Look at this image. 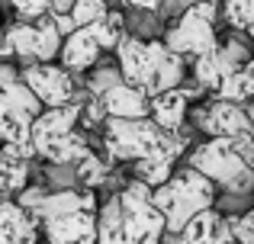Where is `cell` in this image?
I'll return each mask as SVG.
<instances>
[{
    "label": "cell",
    "instance_id": "obj_1",
    "mask_svg": "<svg viewBox=\"0 0 254 244\" xmlns=\"http://www.w3.org/2000/svg\"><path fill=\"white\" fill-rule=\"evenodd\" d=\"M216 199H219V187L199 170H193L190 164L184 170H177L168 183L155 187V206L164 212L168 232L174 235L184 232V225L193 215H199L203 209H212Z\"/></svg>",
    "mask_w": 254,
    "mask_h": 244
},
{
    "label": "cell",
    "instance_id": "obj_2",
    "mask_svg": "<svg viewBox=\"0 0 254 244\" xmlns=\"http://www.w3.org/2000/svg\"><path fill=\"white\" fill-rule=\"evenodd\" d=\"M84 100H74L68 106L45 109L36 122H32V145H36L39 157L49 164H74L90 151L84 132H74L77 119H81Z\"/></svg>",
    "mask_w": 254,
    "mask_h": 244
},
{
    "label": "cell",
    "instance_id": "obj_3",
    "mask_svg": "<svg viewBox=\"0 0 254 244\" xmlns=\"http://www.w3.org/2000/svg\"><path fill=\"white\" fill-rule=\"evenodd\" d=\"M187 164L199 170L203 177H209L222 193H238V196L254 193V167L238 154L232 138H209V142L196 145Z\"/></svg>",
    "mask_w": 254,
    "mask_h": 244
},
{
    "label": "cell",
    "instance_id": "obj_4",
    "mask_svg": "<svg viewBox=\"0 0 254 244\" xmlns=\"http://www.w3.org/2000/svg\"><path fill=\"white\" fill-rule=\"evenodd\" d=\"M164 135L168 132L155 119H106L103 122V148L110 161H142V157H151V154H168Z\"/></svg>",
    "mask_w": 254,
    "mask_h": 244
},
{
    "label": "cell",
    "instance_id": "obj_5",
    "mask_svg": "<svg viewBox=\"0 0 254 244\" xmlns=\"http://www.w3.org/2000/svg\"><path fill=\"white\" fill-rule=\"evenodd\" d=\"M119 202H123V222H126V241L129 244H161L168 222L164 212L155 206V187L135 180H126L119 190Z\"/></svg>",
    "mask_w": 254,
    "mask_h": 244
},
{
    "label": "cell",
    "instance_id": "obj_6",
    "mask_svg": "<svg viewBox=\"0 0 254 244\" xmlns=\"http://www.w3.org/2000/svg\"><path fill=\"white\" fill-rule=\"evenodd\" d=\"M19 77H23V84L42 100L45 109L68 106V103L81 100L71 71L62 68V64H52V61L49 64H26V68L19 71Z\"/></svg>",
    "mask_w": 254,
    "mask_h": 244
},
{
    "label": "cell",
    "instance_id": "obj_7",
    "mask_svg": "<svg viewBox=\"0 0 254 244\" xmlns=\"http://www.w3.org/2000/svg\"><path fill=\"white\" fill-rule=\"evenodd\" d=\"M164 45H168L171 51H177L180 58H193V61H196L199 55H206V51L219 49L216 23L203 19L199 13H193L190 6H187V10L180 13L177 23H174L171 29L164 32Z\"/></svg>",
    "mask_w": 254,
    "mask_h": 244
},
{
    "label": "cell",
    "instance_id": "obj_8",
    "mask_svg": "<svg viewBox=\"0 0 254 244\" xmlns=\"http://www.w3.org/2000/svg\"><path fill=\"white\" fill-rule=\"evenodd\" d=\"M193 122L209 138H235V135L254 132L245 103H229V100H216V103H209V106L193 109Z\"/></svg>",
    "mask_w": 254,
    "mask_h": 244
},
{
    "label": "cell",
    "instance_id": "obj_9",
    "mask_svg": "<svg viewBox=\"0 0 254 244\" xmlns=\"http://www.w3.org/2000/svg\"><path fill=\"white\" fill-rule=\"evenodd\" d=\"M180 84H184V58L177 51H171L161 39H151L148 42V74H145L142 94L151 100V97L174 90Z\"/></svg>",
    "mask_w": 254,
    "mask_h": 244
},
{
    "label": "cell",
    "instance_id": "obj_10",
    "mask_svg": "<svg viewBox=\"0 0 254 244\" xmlns=\"http://www.w3.org/2000/svg\"><path fill=\"white\" fill-rule=\"evenodd\" d=\"M32 157H39L36 145H0V190L6 193H23L29 183Z\"/></svg>",
    "mask_w": 254,
    "mask_h": 244
},
{
    "label": "cell",
    "instance_id": "obj_11",
    "mask_svg": "<svg viewBox=\"0 0 254 244\" xmlns=\"http://www.w3.org/2000/svg\"><path fill=\"white\" fill-rule=\"evenodd\" d=\"M180 238H184V244H238L229 215H222L216 206L203 209L199 215H193L184 225Z\"/></svg>",
    "mask_w": 254,
    "mask_h": 244
},
{
    "label": "cell",
    "instance_id": "obj_12",
    "mask_svg": "<svg viewBox=\"0 0 254 244\" xmlns=\"http://www.w3.org/2000/svg\"><path fill=\"white\" fill-rule=\"evenodd\" d=\"M49 244H97V212H71L45 222Z\"/></svg>",
    "mask_w": 254,
    "mask_h": 244
},
{
    "label": "cell",
    "instance_id": "obj_13",
    "mask_svg": "<svg viewBox=\"0 0 254 244\" xmlns=\"http://www.w3.org/2000/svg\"><path fill=\"white\" fill-rule=\"evenodd\" d=\"M103 109L110 119H148L151 116V100L132 84H116L113 90H106L103 97Z\"/></svg>",
    "mask_w": 254,
    "mask_h": 244
},
{
    "label": "cell",
    "instance_id": "obj_14",
    "mask_svg": "<svg viewBox=\"0 0 254 244\" xmlns=\"http://www.w3.org/2000/svg\"><path fill=\"white\" fill-rule=\"evenodd\" d=\"M39 222L19 202L0 199V244H36Z\"/></svg>",
    "mask_w": 254,
    "mask_h": 244
},
{
    "label": "cell",
    "instance_id": "obj_15",
    "mask_svg": "<svg viewBox=\"0 0 254 244\" xmlns=\"http://www.w3.org/2000/svg\"><path fill=\"white\" fill-rule=\"evenodd\" d=\"M100 42L93 39V32L87 29V26H81L77 32H71L68 39H64V45H62V68H68V71H90L93 64H97V58H100Z\"/></svg>",
    "mask_w": 254,
    "mask_h": 244
},
{
    "label": "cell",
    "instance_id": "obj_16",
    "mask_svg": "<svg viewBox=\"0 0 254 244\" xmlns=\"http://www.w3.org/2000/svg\"><path fill=\"white\" fill-rule=\"evenodd\" d=\"M187 116H190V100L180 87L174 90H164V94L151 97V119L161 125L164 132H177L184 129Z\"/></svg>",
    "mask_w": 254,
    "mask_h": 244
},
{
    "label": "cell",
    "instance_id": "obj_17",
    "mask_svg": "<svg viewBox=\"0 0 254 244\" xmlns=\"http://www.w3.org/2000/svg\"><path fill=\"white\" fill-rule=\"evenodd\" d=\"M97 244H129L126 241V222H123V202L119 193H113L97 209Z\"/></svg>",
    "mask_w": 254,
    "mask_h": 244
},
{
    "label": "cell",
    "instance_id": "obj_18",
    "mask_svg": "<svg viewBox=\"0 0 254 244\" xmlns=\"http://www.w3.org/2000/svg\"><path fill=\"white\" fill-rule=\"evenodd\" d=\"M6 42H10V51L13 58H19L26 64H39L36 61V49H39V29L36 23H16L6 29Z\"/></svg>",
    "mask_w": 254,
    "mask_h": 244
},
{
    "label": "cell",
    "instance_id": "obj_19",
    "mask_svg": "<svg viewBox=\"0 0 254 244\" xmlns=\"http://www.w3.org/2000/svg\"><path fill=\"white\" fill-rule=\"evenodd\" d=\"M219 100H229V103H248L254 100V58L245 68H238L235 74H229L222 81V87L216 90Z\"/></svg>",
    "mask_w": 254,
    "mask_h": 244
},
{
    "label": "cell",
    "instance_id": "obj_20",
    "mask_svg": "<svg viewBox=\"0 0 254 244\" xmlns=\"http://www.w3.org/2000/svg\"><path fill=\"white\" fill-rule=\"evenodd\" d=\"M110 167H113V161H103L100 154L87 151L81 161H74L77 187H84V190H97V187H103L106 177H110Z\"/></svg>",
    "mask_w": 254,
    "mask_h": 244
},
{
    "label": "cell",
    "instance_id": "obj_21",
    "mask_svg": "<svg viewBox=\"0 0 254 244\" xmlns=\"http://www.w3.org/2000/svg\"><path fill=\"white\" fill-rule=\"evenodd\" d=\"M132 170L142 183L148 187H161L174 177V161L168 154H151V157H142V161H132Z\"/></svg>",
    "mask_w": 254,
    "mask_h": 244
},
{
    "label": "cell",
    "instance_id": "obj_22",
    "mask_svg": "<svg viewBox=\"0 0 254 244\" xmlns=\"http://www.w3.org/2000/svg\"><path fill=\"white\" fill-rule=\"evenodd\" d=\"M36 29H39V49H36V61L39 64H49L55 55H62V45H64V36L58 32L52 13H45L42 19H36Z\"/></svg>",
    "mask_w": 254,
    "mask_h": 244
},
{
    "label": "cell",
    "instance_id": "obj_23",
    "mask_svg": "<svg viewBox=\"0 0 254 244\" xmlns=\"http://www.w3.org/2000/svg\"><path fill=\"white\" fill-rule=\"evenodd\" d=\"M87 29L93 32V39L100 42V49H116V45L123 42V36H126V16L119 10H110L103 19L90 23Z\"/></svg>",
    "mask_w": 254,
    "mask_h": 244
},
{
    "label": "cell",
    "instance_id": "obj_24",
    "mask_svg": "<svg viewBox=\"0 0 254 244\" xmlns=\"http://www.w3.org/2000/svg\"><path fill=\"white\" fill-rule=\"evenodd\" d=\"M193 74H196V81L203 84L206 90H219V87H222L225 71H222V61H219V49L199 55L196 61H193Z\"/></svg>",
    "mask_w": 254,
    "mask_h": 244
},
{
    "label": "cell",
    "instance_id": "obj_25",
    "mask_svg": "<svg viewBox=\"0 0 254 244\" xmlns=\"http://www.w3.org/2000/svg\"><path fill=\"white\" fill-rule=\"evenodd\" d=\"M222 16L232 29H251L254 26V0H222Z\"/></svg>",
    "mask_w": 254,
    "mask_h": 244
},
{
    "label": "cell",
    "instance_id": "obj_26",
    "mask_svg": "<svg viewBox=\"0 0 254 244\" xmlns=\"http://www.w3.org/2000/svg\"><path fill=\"white\" fill-rule=\"evenodd\" d=\"M123 71L119 68H110V64H100V68H93V74L87 77V94L90 97H103L106 90H113L116 84H123Z\"/></svg>",
    "mask_w": 254,
    "mask_h": 244
},
{
    "label": "cell",
    "instance_id": "obj_27",
    "mask_svg": "<svg viewBox=\"0 0 254 244\" xmlns=\"http://www.w3.org/2000/svg\"><path fill=\"white\" fill-rule=\"evenodd\" d=\"M106 13H110L106 0H74V6H71V16H74L77 26H90L97 19H103Z\"/></svg>",
    "mask_w": 254,
    "mask_h": 244
},
{
    "label": "cell",
    "instance_id": "obj_28",
    "mask_svg": "<svg viewBox=\"0 0 254 244\" xmlns=\"http://www.w3.org/2000/svg\"><path fill=\"white\" fill-rule=\"evenodd\" d=\"M232 222V232H235V241L238 244H254V209L242 215H229Z\"/></svg>",
    "mask_w": 254,
    "mask_h": 244
},
{
    "label": "cell",
    "instance_id": "obj_29",
    "mask_svg": "<svg viewBox=\"0 0 254 244\" xmlns=\"http://www.w3.org/2000/svg\"><path fill=\"white\" fill-rule=\"evenodd\" d=\"M52 19H55V26H58V32H62L64 39L71 36V32H77L81 29V26L74 23V16H71V13H52Z\"/></svg>",
    "mask_w": 254,
    "mask_h": 244
},
{
    "label": "cell",
    "instance_id": "obj_30",
    "mask_svg": "<svg viewBox=\"0 0 254 244\" xmlns=\"http://www.w3.org/2000/svg\"><path fill=\"white\" fill-rule=\"evenodd\" d=\"M13 81H19V71L13 68L10 61H0V87H6V84H13Z\"/></svg>",
    "mask_w": 254,
    "mask_h": 244
},
{
    "label": "cell",
    "instance_id": "obj_31",
    "mask_svg": "<svg viewBox=\"0 0 254 244\" xmlns=\"http://www.w3.org/2000/svg\"><path fill=\"white\" fill-rule=\"evenodd\" d=\"M116 3H123V6H132V10H155V13H158L161 0H116Z\"/></svg>",
    "mask_w": 254,
    "mask_h": 244
},
{
    "label": "cell",
    "instance_id": "obj_32",
    "mask_svg": "<svg viewBox=\"0 0 254 244\" xmlns=\"http://www.w3.org/2000/svg\"><path fill=\"white\" fill-rule=\"evenodd\" d=\"M10 42H6V32H3V23H0V58H10Z\"/></svg>",
    "mask_w": 254,
    "mask_h": 244
},
{
    "label": "cell",
    "instance_id": "obj_33",
    "mask_svg": "<svg viewBox=\"0 0 254 244\" xmlns=\"http://www.w3.org/2000/svg\"><path fill=\"white\" fill-rule=\"evenodd\" d=\"M248 36H251V42H254V26H251V29H248Z\"/></svg>",
    "mask_w": 254,
    "mask_h": 244
}]
</instances>
